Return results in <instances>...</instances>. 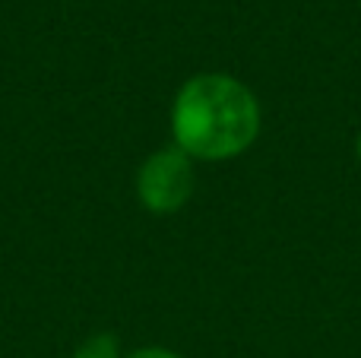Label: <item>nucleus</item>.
I'll return each mask as SVG.
<instances>
[{"instance_id":"obj_1","label":"nucleus","mask_w":361,"mask_h":358,"mask_svg":"<svg viewBox=\"0 0 361 358\" xmlns=\"http://www.w3.org/2000/svg\"><path fill=\"white\" fill-rule=\"evenodd\" d=\"M171 143L193 162H231L257 143L263 108L241 76L206 70L187 76L169 108Z\"/></svg>"},{"instance_id":"obj_2","label":"nucleus","mask_w":361,"mask_h":358,"mask_svg":"<svg viewBox=\"0 0 361 358\" xmlns=\"http://www.w3.org/2000/svg\"><path fill=\"white\" fill-rule=\"evenodd\" d=\"M137 200L152 216H175L190 203L197 190V162L175 143L159 146L140 162L133 178Z\"/></svg>"},{"instance_id":"obj_3","label":"nucleus","mask_w":361,"mask_h":358,"mask_svg":"<svg viewBox=\"0 0 361 358\" xmlns=\"http://www.w3.org/2000/svg\"><path fill=\"white\" fill-rule=\"evenodd\" d=\"M127 349L121 346V336L111 333V330H95L89 333L80 346L73 349L70 358H124Z\"/></svg>"},{"instance_id":"obj_4","label":"nucleus","mask_w":361,"mask_h":358,"mask_svg":"<svg viewBox=\"0 0 361 358\" xmlns=\"http://www.w3.org/2000/svg\"><path fill=\"white\" fill-rule=\"evenodd\" d=\"M124 358H187V355H180L169 346H137V349H130Z\"/></svg>"},{"instance_id":"obj_5","label":"nucleus","mask_w":361,"mask_h":358,"mask_svg":"<svg viewBox=\"0 0 361 358\" xmlns=\"http://www.w3.org/2000/svg\"><path fill=\"white\" fill-rule=\"evenodd\" d=\"M355 159L361 162V133H358V140H355Z\"/></svg>"}]
</instances>
